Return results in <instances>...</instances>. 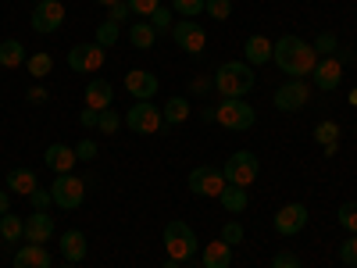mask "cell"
<instances>
[{
	"label": "cell",
	"instance_id": "e575fe53",
	"mask_svg": "<svg viewBox=\"0 0 357 268\" xmlns=\"http://www.w3.org/2000/svg\"><path fill=\"white\" fill-rule=\"evenodd\" d=\"M204 11L211 15V18H218V22H225V18L232 15V0H207Z\"/></svg>",
	"mask_w": 357,
	"mask_h": 268
},
{
	"label": "cell",
	"instance_id": "d6a6232c",
	"mask_svg": "<svg viewBox=\"0 0 357 268\" xmlns=\"http://www.w3.org/2000/svg\"><path fill=\"white\" fill-rule=\"evenodd\" d=\"M204 4L207 0H172V11L183 18H197V15H204Z\"/></svg>",
	"mask_w": 357,
	"mask_h": 268
},
{
	"label": "cell",
	"instance_id": "83f0119b",
	"mask_svg": "<svg viewBox=\"0 0 357 268\" xmlns=\"http://www.w3.org/2000/svg\"><path fill=\"white\" fill-rule=\"evenodd\" d=\"M22 232H25V218H18V215H0V240H8V244H15V240H22Z\"/></svg>",
	"mask_w": 357,
	"mask_h": 268
},
{
	"label": "cell",
	"instance_id": "bcb514c9",
	"mask_svg": "<svg viewBox=\"0 0 357 268\" xmlns=\"http://www.w3.org/2000/svg\"><path fill=\"white\" fill-rule=\"evenodd\" d=\"M333 57L347 68V65H354V61H357V50H350V47H336V54H333Z\"/></svg>",
	"mask_w": 357,
	"mask_h": 268
},
{
	"label": "cell",
	"instance_id": "f1b7e54d",
	"mask_svg": "<svg viewBox=\"0 0 357 268\" xmlns=\"http://www.w3.org/2000/svg\"><path fill=\"white\" fill-rule=\"evenodd\" d=\"M25 68H29V75H33V79H47L50 75V68H54V57L50 54H29L25 57Z\"/></svg>",
	"mask_w": 357,
	"mask_h": 268
},
{
	"label": "cell",
	"instance_id": "f907efd6",
	"mask_svg": "<svg viewBox=\"0 0 357 268\" xmlns=\"http://www.w3.org/2000/svg\"><path fill=\"white\" fill-rule=\"evenodd\" d=\"M93 4H100V8H111V4H122V0H93Z\"/></svg>",
	"mask_w": 357,
	"mask_h": 268
},
{
	"label": "cell",
	"instance_id": "2e32d148",
	"mask_svg": "<svg viewBox=\"0 0 357 268\" xmlns=\"http://www.w3.org/2000/svg\"><path fill=\"white\" fill-rule=\"evenodd\" d=\"M158 75L154 72H143V68H132L129 75H126V89L136 97V100H154V94H158Z\"/></svg>",
	"mask_w": 357,
	"mask_h": 268
},
{
	"label": "cell",
	"instance_id": "6da1fadb",
	"mask_svg": "<svg viewBox=\"0 0 357 268\" xmlns=\"http://www.w3.org/2000/svg\"><path fill=\"white\" fill-rule=\"evenodd\" d=\"M272 61H275L289 79H307V75L314 72V65H318V54H314V47H311L307 40H301V36H282V40L275 43V50H272Z\"/></svg>",
	"mask_w": 357,
	"mask_h": 268
},
{
	"label": "cell",
	"instance_id": "ba28073f",
	"mask_svg": "<svg viewBox=\"0 0 357 268\" xmlns=\"http://www.w3.org/2000/svg\"><path fill=\"white\" fill-rule=\"evenodd\" d=\"M186 183H190V193H197V197H218L225 190V175H222V168L197 165Z\"/></svg>",
	"mask_w": 357,
	"mask_h": 268
},
{
	"label": "cell",
	"instance_id": "52a82bcc",
	"mask_svg": "<svg viewBox=\"0 0 357 268\" xmlns=\"http://www.w3.org/2000/svg\"><path fill=\"white\" fill-rule=\"evenodd\" d=\"M126 126L139 136H154L161 126H165V118H161V107H154L151 100H136L126 114Z\"/></svg>",
	"mask_w": 357,
	"mask_h": 268
},
{
	"label": "cell",
	"instance_id": "1f68e13d",
	"mask_svg": "<svg viewBox=\"0 0 357 268\" xmlns=\"http://www.w3.org/2000/svg\"><path fill=\"white\" fill-rule=\"evenodd\" d=\"M314 140H318L321 147L336 143V140H340V126H336V122H329V118H325V122H318V126H314Z\"/></svg>",
	"mask_w": 357,
	"mask_h": 268
},
{
	"label": "cell",
	"instance_id": "cb8c5ba5",
	"mask_svg": "<svg viewBox=\"0 0 357 268\" xmlns=\"http://www.w3.org/2000/svg\"><path fill=\"white\" fill-rule=\"evenodd\" d=\"M129 43H132L136 50H151V47L158 43V29H154L151 22H132V29H129Z\"/></svg>",
	"mask_w": 357,
	"mask_h": 268
},
{
	"label": "cell",
	"instance_id": "9a60e30c",
	"mask_svg": "<svg viewBox=\"0 0 357 268\" xmlns=\"http://www.w3.org/2000/svg\"><path fill=\"white\" fill-rule=\"evenodd\" d=\"M43 165H50L57 175H68L79 165V154H75V147H68V143H50L47 154H43Z\"/></svg>",
	"mask_w": 357,
	"mask_h": 268
},
{
	"label": "cell",
	"instance_id": "f35d334b",
	"mask_svg": "<svg viewBox=\"0 0 357 268\" xmlns=\"http://www.w3.org/2000/svg\"><path fill=\"white\" fill-rule=\"evenodd\" d=\"M118 126H122V122H118V114H114L111 107H104L100 118H97V129H100V133H118Z\"/></svg>",
	"mask_w": 357,
	"mask_h": 268
},
{
	"label": "cell",
	"instance_id": "11a10c76",
	"mask_svg": "<svg viewBox=\"0 0 357 268\" xmlns=\"http://www.w3.org/2000/svg\"><path fill=\"white\" fill-rule=\"evenodd\" d=\"M354 136H357V126H354Z\"/></svg>",
	"mask_w": 357,
	"mask_h": 268
},
{
	"label": "cell",
	"instance_id": "ee69618b",
	"mask_svg": "<svg viewBox=\"0 0 357 268\" xmlns=\"http://www.w3.org/2000/svg\"><path fill=\"white\" fill-rule=\"evenodd\" d=\"M129 15H132V11H129L126 0H122V4H111V8H107V22H118V25H122Z\"/></svg>",
	"mask_w": 357,
	"mask_h": 268
},
{
	"label": "cell",
	"instance_id": "60d3db41",
	"mask_svg": "<svg viewBox=\"0 0 357 268\" xmlns=\"http://www.w3.org/2000/svg\"><path fill=\"white\" fill-rule=\"evenodd\" d=\"M340 261H343V265H350V268H357V232H354L350 240L340 247Z\"/></svg>",
	"mask_w": 357,
	"mask_h": 268
},
{
	"label": "cell",
	"instance_id": "7bdbcfd3",
	"mask_svg": "<svg viewBox=\"0 0 357 268\" xmlns=\"http://www.w3.org/2000/svg\"><path fill=\"white\" fill-rule=\"evenodd\" d=\"M75 154H79V161H93V158H97V143H93V140H79Z\"/></svg>",
	"mask_w": 357,
	"mask_h": 268
},
{
	"label": "cell",
	"instance_id": "9c48e42d",
	"mask_svg": "<svg viewBox=\"0 0 357 268\" xmlns=\"http://www.w3.org/2000/svg\"><path fill=\"white\" fill-rule=\"evenodd\" d=\"M307 100H311V86H307L304 79L282 82V86L275 89V97H272V104H275L279 111H304Z\"/></svg>",
	"mask_w": 357,
	"mask_h": 268
},
{
	"label": "cell",
	"instance_id": "4dcf8cb0",
	"mask_svg": "<svg viewBox=\"0 0 357 268\" xmlns=\"http://www.w3.org/2000/svg\"><path fill=\"white\" fill-rule=\"evenodd\" d=\"M336 218H340V225H343V229L354 236V232H357V200H347V204H340V215H336Z\"/></svg>",
	"mask_w": 357,
	"mask_h": 268
},
{
	"label": "cell",
	"instance_id": "f6af8a7d",
	"mask_svg": "<svg viewBox=\"0 0 357 268\" xmlns=\"http://www.w3.org/2000/svg\"><path fill=\"white\" fill-rule=\"evenodd\" d=\"M97 118H100V111H97V107H82V114H79V126L93 129V126H97Z\"/></svg>",
	"mask_w": 357,
	"mask_h": 268
},
{
	"label": "cell",
	"instance_id": "5b68a950",
	"mask_svg": "<svg viewBox=\"0 0 357 268\" xmlns=\"http://www.w3.org/2000/svg\"><path fill=\"white\" fill-rule=\"evenodd\" d=\"M257 172H261V165H257V154H250V151H236L225 165H222V175H225V183H232V186H250L254 179H257Z\"/></svg>",
	"mask_w": 357,
	"mask_h": 268
},
{
	"label": "cell",
	"instance_id": "8fae6325",
	"mask_svg": "<svg viewBox=\"0 0 357 268\" xmlns=\"http://www.w3.org/2000/svg\"><path fill=\"white\" fill-rule=\"evenodd\" d=\"M172 40L178 43V50H186V54H204V47H207V33H204V25L200 22H175L172 25Z\"/></svg>",
	"mask_w": 357,
	"mask_h": 268
},
{
	"label": "cell",
	"instance_id": "b9f144b4",
	"mask_svg": "<svg viewBox=\"0 0 357 268\" xmlns=\"http://www.w3.org/2000/svg\"><path fill=\"white\" fill-rule=\"evenodd\" d=\"M272 268H301V258H296L293 251H279L272 258Z\"/></svg>",
	"mask_w": 357,
	"mask_h": 268
},
{
	"label": "cell",
	"instance_id": "e0dca14e",
	"mask_svg": "<svg viewBox=\"0 0 357 268\" xmlns=\"http://www.w3.org/2000/svg\"><path fill=\"white\" fill-rule=\"evenodd\" d=\"M22 236H25L29 244H40V247H43L50 236H54V218H50L47 211H33V215L25 218V232H22Z\"/></svg>",
	"mask_w": 357,
	"mask_h": 268
},
{
	"label": "cell",
	"instance_id": "603a6c76",
	"mask_svg": "<svg viewBox=\"0 0 357 268\" xmlns=\"http://www.w3.org/2000/svg\"><path fill=\"white\" fill-rule=\"evenodd\" d=\"M218 200H222V207H225L229 215H240V211H247L250 193H247L243 186H232V183H225V190L218 193Z\"/></svg>",
	"mask_w": 357,
	"mask_h": 268
},
{
	"label": "cell",
	"instance_id": "74e56055",
	"mask_svg": "<svg viewBox=\"0 0 357 268\" xmlns=\"http://www.w3.org/2000/svg\"><path fill=\"white\" fill-rule=\"evenodd\" d=\"M222 240H225L229 247L243 244V225H240V222H225V225H222Z\"/></svg>",
	"mask_w": 357,
	"mask_h": 268
},
{
	"label": "cell",
	"instance_id": "5bb4252c",
	"mask_svg": "<svg viewBox=\"0 0 357 268\" xmlns=\"http://www.w3.org/2000/svg\"><path fill=\"white\" fill-rule=\"evenodd\" d=\"M311 79H314V86L321 89V94H333V89L343 82V65L336 61V57H318Z\"/></svg>",
	"mask_w": 357,
	"mask_h": 268
},
{
	"label": "cell",
	"instance_id": "db71d44e",
	"mask_svg": "<svg viewBox=\"0 0 357 268\" xmlns=\"http://www.w3.org/2000/svg\"><path fill=\"white\" fill-rule=\"evenodd\" d=\"M61 268H75V265H61Z\"/></svg>",
	"mask_w": 357,
	"mask_h": 268
},
{
	"label": "cell",
	"instance_id": "8d00e7d4",
	"mask_svg": "<svg viewBox=\"0 0 357 268\" xmlns=\"http://www.w3.org/2000/svg\"><path fill=\"white\" fill-rule=\"evenodd\" d=\"M126 4H129V11L132 15H143V18H151L158 8H161V0H126Z\"/></svg>",
	"mask_w": 357,
	"mask_h": 268
},
{
	"label": "cell",
	"instance_id": "44dd1931",
	"mask_svg": "<svg viewBox=\"0 0 357 268\" xmlns=\"http://www.w3.org/2000/svg\"><path fill=\"white\" fill-rule=\"evenodd\" d=\"M232 265V247L225 240L207 244V251L200 254V268H229Z\"/></svg>",
	"mask_w": 357,
	"mask_h": 268
},
{
	"label": "cell",
	"instance_id": "ab89813d",
	"mask_svg": "<svg viewBox=\"0 0 357 268\" xmlns=\"http://www.w3.org/2000/svg\"><path fill=\"white\" fill-rule=\"evenodd\" d=\"M29 204H33V211H47V207L54 204V197H50V190H33V193H29Z\"/></svg>",
	"mask_w": 357,
	"mask_h": 268
},
{
	"label": "cell",
	"instance_id": "4fadbf2b",
	"mask_svg": "<svg viewBox=\"0 0 357 268\" xmlns=\"http://www.w3.org/2000/svg\"><path fill=\"white\" fill-rule=\"evenodd\" d=\"M272 222H275L279 236H296V232H304V225H307V207L304 204H282Z\"/></svg>",
	"mask_w": 357,
	"mask_h": 268
},
{
	"label": "cell",
	"instance_id": "836d02e7",
	"mask_svg": "<svg viewBox=\"0 0 357 268\" xmlns=\"http://www.w3.org/2000/svg\"><path fill=\"white\" fill-rule=\"evenodd\" d=\"M311 47H314V54H318V57H333V54H336V47H340V40H336V33H321Z\"/></svg>",
	"mask_w": 357,
	"mask_h": 268
},
{
	"label": "cell",
	"instance_id": "8992f818",
	"mask_svg": "<svg viewBox=\"0 0 357 268\" xmlns=\"http://www.w3.org/2000/svg\"><path fill=\"white\" fill-rule=\"evenodd\" d=\"M50 197H54V204L57 207H65V211H75V207H82V200H86V183L79 175H57L54 179V186H50Z\"/></svg>",
	"mask_w": 357,
	"mask_h": 268
},
{
	"label": "cell",
	"instance_id": "681fc988",
	"mask_svg": "<svg viewBox=\"0 0 357 268\" xmlns=\"http://www.w3.org/2000/svg\"><path fill=\"white\" fill-rule=\"evenodd\" d=\"M8 207H11V193L0 190V215H8Z\"/></svg>",
	"mask_w": 357,
	"mask_h": 268
},
{
	"label": "cell",
	"instance_id": "d590c367",
	"mask_svg": "<svg viewBox=\"0 0 357 268\" xmlns=\"http://www.w3.org/2000/svg\"><path fill=\"white\" fill-rule=\"evenodd\" d=\"M146 22H151V25L158 29V33H172V25H175V22H172V8H158Z\"/></svg>",
	"mask_w": 357,
	"mask_h": 268
},
{
	"label": "cell",
	"instance_id": "484cf974",
	"mask_svg": "<svg viewBox=\"0 0 357 268\" xmlns=\"http://www.w3.org/2000/svg\"><path fill=\"white\" fill-rule=\"evenodd\" d=\"M161 118H165V126H178V122H186V118H190V100L172 97V100L161 107Z\"/></svg>",
	"mask_w": 357,
	"mask_h": 268
},
{
	"label": "cell",
	"instance_id": "9f6ffc18",
	"mask_svg": "<svg viewBox=\"0 0 357 268\" xmlns=\"http://www.w3.org/2000/svg\"><path fill=\"white\" fill-rule=\"evenodd\" d=\"M36 4H40V0H36Z\"/></svg>",
	"mask_w": 357,
	"mask_h": 268
},
{
	"label": "cell",
	"instance_id": "7c38bea8",
	"mask_svg": "<svg viewBox=\"0 0 357 268\" xmlns=\"http://www.w3.org/2000/svg\"><path fill=\"white\" fill-rule=\"evenodd\" d=\"M104 65V47H97V43H75L72 50H68V68L72 72H97Z\"/></svg>",
	"mask_w": 357,
	"mask_h": 268
},
{
	"label": "cell",
	"instance_id": "7402d4cb",
	"mask_svg": "<svg viewBox=\"0 0 357 268\" xmlns=\"http://www.w3.org/2000/svg\"><path fill=\"white\" fill-rule=\"evenodd\" d=\"M272 50H275V43L264 40V36H250V40L243 43L247 65H264V61H272Z\"/></svg>",
	"mask_w": 357,
	"mask_h": 268
},
{
	"label": "cell",
	"instance_id": "ffe728a7",
	"mask_svg": "<svg viewBox=\"0 0 357 268\" xmlns=\"http://www.w3.org/2000/svg\"><path fill=\"white\" fill-rule=\"evenodd\" d=\"M111 100H114V86L107 79H93L86 86V107L104 111V107H111Z\"/></svg>",
	"mask_w": 357,
	"mask_h": 268
},
{
	"label": "cell",
	"instance_id": "d6986e66",
	"mask_svg": "<svg viewBox=\"0 0 357 268\" xmlns=\"http://www.w3.org/2000/svg\"><path fill=\"white\" fill-rule=\"evenodd\" d=\"M61 254H65L68 265H79V261L86 258V232H82V229H65V236H61Z\"/></svg>",
	"mask_w": 357,
	"mask_h": 268
},
{
	"label": "cell",
	"instance_id": "3957f363",
	"mask_svg": "<svg viewBox=\"0 0 357 268\" xmlns=\"http://www.w3.org/2000/svg\"><path fill=\"white\" fill-rule=\"evenodd\" d=\"M254 107L243 97H222V104L215 107V122L229 133H247L254 126Z\"/></svg>",
	"mask_w": 357,
	"mask_h": 268
},
{
	"label": "cell",
	"instance_id": "f5cc1de1",
	"mask_svg": "<svg viewBox=\"0 0 357 268\" xmlns=\"http://www.w3.org/2000/svg\"><path fill=\"white\" fill-rule=\"evenodd\" d=\"M350 104H357V89H350Z\"/></svg>",
	"mask_w": 357,
	"mask_h": 268
},
{
	"label": "cell",
	"instance_id": "f546056e",
	"mask_svg": "<svg viewBox=\"0 0 357 268\" xmlns=\"http://www.w3.org/2000/svg\"><path fill=\"white\" fill-rule=\"evenodd\" d=\"M93 43H97V47H104V50H107V47H114V43H118V22H100V25H97V40H93Z\"/></svg>",
	"mask_w": 357,
	"mask_h": 268
},
{
	"label": "cell",
	"instance_id": "ac0fdd59",
	"mask_svg": "<svg viewBox=\"0 0 357 268\" xmlns=\"http://www.w3.org/2000/svg\"><path fill=\"white\" fill-rule=\"evenodd\" d=\"M15 268H54L50 251H43L40 244H25L22 251H15Z\"/></svg>",
	"mask_w": 357,
	"mask_h": 268
},
{
	"label": "cell",
	"instance_id": "816d5d0a",
	"mask_svg": "<svg viewBox=\"0 0 357 268\" xmlns=\"http://www.w3.org/2000/svg\"><path fill=\"white\" fill-rule=\"evenodd\" d=\"M165 268H178V261H175V258H168V261H165Z\"/></svg>",
	"mask_w": 357,
	"mask_h": 268
},
{
	"label": "cell",
	"instance_id": "7dc6e473",
	"mask_svg": "<svg viewBox=\"0 0 357 268\" xmlns=\"http://www.w3.org/2000/svg\"><path fill=\"white\" fill-rule=\"evenodd\" d=\"M25 97H29V104H47V97H50V94H47L43 86H33V89H29Z\"/></svg>",
	"mask_w": 357,
	"mask_h": 268
},
{
	"label": "cell",
	"instance_id": "c3c4849f",
	"mask_svg": "<svg viewBox=\"0 0 357 268\" xmlns=\"http://www.w3.org/2000/svg\"><path fill=\"white\" fill-rule=\"evenodd\" d=\"M215 86V79H207V75H197L193 79V94H207V89Z\"/></svg>",
	"mask_w": 357,
	"mask_h": 268
},
{
	"label": "cell",
	"instance_id": "4316f807",
	"mask_svg": "<svg viewBox=\"0 0 357 268\" xmlns=\"http://www.w3.org/2000/svg\"><path fill=\"white\" fill-rule=\"evenodd\" d=\"M25 47L18 43V40H4L0 43V65L4 68H18V65H25Z\"/></svg>",
	"mask_w": 357,
	"mask_h": 268
},
{
	"label": "cell",
	"instance_id": "d4e9b609",
	"mask_svg": "<svg viewBox=\"0 0 357 268\" xmlns=\"http://www.w3.org/2000/svg\"><path fill=\"white\" fill-rule=\"evenodd\" d=\"M40 183H36V172H29V168H15V172H8V190L11 193H22V197H29Z\"/></svg>",
	"mask_w": 357,
	"mask_h": 268
},
{
	"label": "cell",
	"instance_id": "30bf717a",
	"mask_svg": "<svg viewBox=\"0 0 357 268\" xmlns=\"http://www.w3.org/2000/svg\"><path fill=\"white\" fill-rule=\"evenodd\" d=\"M61 22H65V4H61V0H40L36 11H33V18H29V25H33L36 33H43V36L57 33V29H61Z\"/></svg>",
	"mask_w": 357,
	"mask_h": 268
},
{
	"label": "cell",
	"instance_id": "7a4b0ae2",
	"mask_svg": "<svg viewBox=\"0 0 357 268\" xmlns=\"http://www.w3.org/2000/svg\"><path fill=\"white\" fill-rule=\"evenodd\" d=\"M215 89L222 97H247L254 89V72L247 61H225L215 72Z\"/></svg>",
	"mask_w": 357,
	"mask_h": 268
},
{
	"label": "cell",
	"instance_id": "277c9868",
	"mask_svg": "<svg viewBox=\"0 0 357 268\" xmlns=\"http://www.w3.org/2000/svg\"><path fill=\"white\" fill-rule=\"evenodd\" d=\"M165 251H168V258H175L178 265L183 261H190L200 247H197V232L186 225V222H168L165 225Z\"/></svg>",
	"mask_w": 357,
	"mask_h": 268
}]
</instances>
